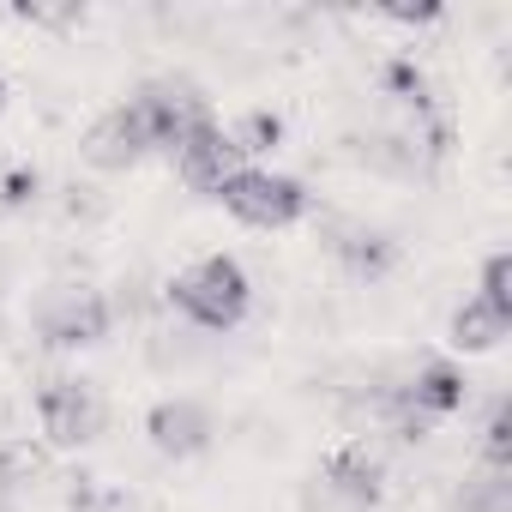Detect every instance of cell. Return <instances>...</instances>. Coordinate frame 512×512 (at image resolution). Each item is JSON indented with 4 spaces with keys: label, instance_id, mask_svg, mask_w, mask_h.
I'll return each instance as SVG.
<instances>
[{
    "label": "cell",
    "instance_id": "6da1fadb",
    "mask_svg": "<svg viewBox=\"0 0 512 512\" xmlns=\"http://www.w3.org/2000/svg\"><path fill=\"white\" fill-rule=\"evenodd\" d=\"M247 272L235 266V260H223V253H211V260H199V266H187L175 284H169V302L193 320V326H205V332H229V326H241V314H247Z\"/></svg>",
    "mask_w": 512,
    "mask_h": 512
},
{
    "label": "cell",
    "instance_id": "7a4b0ae2",
    "mask_svg": "<svg viewBox=\"0 0 512 512\" xmlns=\"http://www.w3.org/2000/svg\"><path fill=\"white\" fill-rule=\"evenodd\" d=\"M37 332L61 350H85V344H103L109 332V296L85 278H61L43 290L37 302Z\"/></svg>",
    "mask_w": 512,
    "mask_h": 512
},
{
    "label": "cell",
    "instance_id": "3957f363",
    "mask_svg": "<svg viewBox=\"0 0 512 512\" xmlns=\"http://www.w3.org/2000/svg\"><path fill=\"white\" fill-rule=\"evenodd\" d=\"M247 229H290L302 211H308V193H302V181H290V175H272V169H235L229 181H223V193H217Z\"/></svg>",
    "mask_w": 512,
    "mask_h": 512
},
{
    "label": "cell",
    "instance_id": "277c9868",
    "mask_svg": "<svg viewBox=\"0 0 512 512\" xmlns=\"http://www.w3.org/2000/svg\"><path fill=\"white\" fill-rule=\"evenodd\" d=\"M380 482H386L380 458H374L368 446H344V452L314 476L308 512H368V506L380 500Z\"/></svg>",
    "mask_w": 512,
    "mask_h": 512
},
{
    "label": "cell",
    "instance_id": "5b68a950",
    "mask_svg": "<svg viewBox=\"0 0 512 512\" xmlns=\"http://www.w3.org/2000/svg\"><path fill=\"white\" fill-rule=\"evenodd\" d=\"M37 416H43V434L55 446H91L103 434V398L91 380H49L43 398H37Z\"/></svg>",
    "mask_w": 512,
    "mask_h": 512
},
{
    "label": "cell",
    "instance_id": "8992f818",
    "mask_svg": "<svg viewBox=\"0 0 512 512\" xmlns=\"http://www.w3.org/2000/svg\"><path fill=\"white\" fill-rule=\"evenodd\" d=\"M145 151H157V133L139 103H121L115 115H103L85 133V163H97V169H133Z\"/></svg>",
    "mask_w": 512,
    "mask_h": 512
},
{
    "label": "cell",
    "instance_id": "52a82bcc",
    "mask_svg": "<svg viewBox=\"0 0 512 512\" xmlns=\"http://www.w3.org/2000/svg\"><path fill=\"white\" fill-rule=\"evenodd\" d=\"M175 169H181L187 187L223 193V181L235 175V151H229L223 127H217V121H199L193 133H181V139H175Z\"/></svg>",
    "mask_w": 512,
    "mask_h": 512
},
{
    "label": "cell",
    "instance_id": "ba28073f",
    "mask_svg": "<svg viewBox=\"0 0 512 512\" xmlns=\"http://www.w3.org/2000/svg\"><path fill=\"white\" fill-rule=\"evenodd\" d=\"M145 434L163 458H193V452L211 446V410L193 404V398H163V404H151Z\"/></svg>",
    "mask_w": 512,
    "mask_h": 512
},
{
    "label": "cell",
    "instance_id": "9c48e42d",
    "mask_svg": "<svg viewBox=\"0 0 512 512\" xmlns=\"http://www.w3.org/2000/svg\"><path fill=\"white\" fill-rule=\"evenodd\" d=\"M398 404L416 416V422H434V416H452L464 404V374L452 362H422L404 386H398Z\"/></svg>",
    "mask_w": 512,
    "mask_h": 512
},
{
    "label": "cell",
    "instance_id": "30bf717a",
    "mask_svg": "<svg viewBox=\"0 0 512 512\" xmlns=\"http://www.w3.org/2000/svg\"><path fill=\"white\" fill-rule=\"evenodd\" d=\"M506 332H512V314L488 308L482 296H470V302L452 314V350H464V356H482V350H494Z\"/></svg>",
    "mask_w": 512,
    "mask_h": 512
},
{
    "label": "cell",
    "instance_id": "8fae6325",
    "mask_svg": "<svg viewBox=\"0 0 512 512\" xmlns=\"http://www.w3.org/2000/svg\"><path fill=\"white\" fill-rule=\"evenodd\" d=\"M332 247H338V260H344V266H356V272H368V278L386 272V260H392V241H386L380 229H362V223H344Z\"/></svg>",
    "mask_w": 512,
    "mask_h": 512
},
{
    "label": "cell",
    "instance_id": "7c38bea8",
    "mask_svg": "<svg viewBox=\"0 0 512 512\" xmlns=\"http://www.w3.org/2000/svg\"><path fill=\"white\" fill-rule=\"evenodd\" d=\"M458 506H464V512H512V482H506V470L488 464L482 476H470L464 494H458Z\"/></svg>",
    "mask_w": 512,
    "mask_h": 512
},
{
    "label": "cell",
    "instance_id": "4fadbf2b",
    "mask_svg": "<svg viewBox=\"0 0 512 512\" xmlns=\"http://www.w3.org/2000/svg\"><path fill=\"white\" fill-rule=\"evenodd\" d=\"M278 115H241V121H229L223 127V139H229V151L235 157H260V151H272L278 145Z\"/></svg>",
    "mask_w": 512,
    "mask_h": 512
},
{
    "label": "cell",
    "instance_id": "5bb4252c",
    "mask_svg": "<svg viewBox=\"0 0 512 512\" xmlns=\"http://www.w3.org/2000/svg\"><path fill=\"white\" fill-rule=\"evenodd\" d=\"M482 302L512 314V260H506V253H494V260L482 266Z\"/></svg>",
    "mask_w": 512,
    "mask_h": 512
},
{
    "label": "cell",
    "instance_id": "9a60e30c",
    "mask_svg": "<svg viewBox=\"0 0 512 512\" xmlns=\"http://www.w3.org/2000/svg\"><path fill=\"white\" fill-rule=\"evenodd\" d=\"M488 464H512V410L506 404H494V416H488Z\"/></svg>",
    "mask_w": 512,
    "mask_h": 512
},
{
    "label": "cell",
    "instance_id": "2e32d148",
    "mask_svg": "<svg viewBox=\"0 0 512 512\" xmlns=\"http://www.w3.org/2000/svg\"><path fill=\"white\" fill-rule=\"evenodd\" d=\"M0 109H7V85H0Z\"/></svg>",
    "mask_w": 512,
    "mask_h": 512
}]
</instances>
